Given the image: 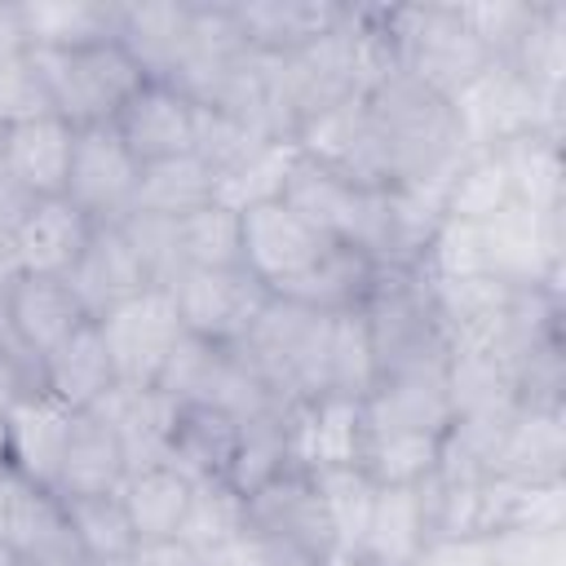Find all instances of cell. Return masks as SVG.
<instances>
[{
  "label": "cell",
  "instance_id": "cell-1",
  "mask_svg": "<svg viewBox=\"0 0 566 566\" xmlns=\"http://www.w3.org/2000/svg\"><path fill=\"white\" fill-rule=\"evenodd\" d=\"M367 111L394 186H442L464 159V137L451 97L394 71L367 93Z\"/></svg>",
  "mask_w": 566,
  "mask_h": 566
},
{
  "label": "cell",
  "instance_id": "cell-25",
  "mask_svg": "<svg viewBox=\"0 0 566 566\" xmlns=\"http://www.w3.org/2000/svg\"><path fill=\"white\" fill-rule=\"evenodd\" d=\"M429 544H433V531H429L424 482L420 486H376L358 557L367 566H416Z\"/></svg>",
  "mask_w": 566,
  "mask_h": 566
},
{
  "label": "cell",
  "instance_id": "cell-15",
  "mask_svg": "<svg viewBox=\"0 0 566 566\" xmlns=\"http://www.w3.org/2000/svg\"><path fill=\"white\" fill-rule=\"evenodd\" d=\"M243 44L261 57H287L349 22V4L336 0H226Z\"/></svg>",
  "mask_w": 566,
  "mask_h": 566
},
{
  "label": "cell",
  "instance_id": "cell-8",
  "mask_svg": "<svg viewBox=\"0 0 566 566\" xmlns=\"http://www.w3.org/2000/svg\"><path fill=\"white\" fill-rule=\"evenodd\" d=\"M292 146L305 164H314V168H323L349 186H363V190H389L394 186L376 124H371V111H367V97H345V102L318 111L314 119H305L292 133Z\"/></svg>",
  "mask_w": 566,
  "mask_h": 566
},
{
  "label": "cell",
  "instance_id": "cell-23",
  "mask_svg": "<svg viewBox=\"0 0 566 566\" xmlns=\"http://www.w3.org/2000/svg\"><path fill=\"white\" fill-rule=\"evenodd\" d=\"M0 310L13 323V332L35 354L57 349L75 327L88 323V310L80 305L71 283L66 279H49V274H18V279H9L4 292H0Z\"/></svg>",
  "mask_w": 566,
  "mask_h": 566
},
{
  "label": "cell",
  "instance_id": "cell-10",
  "mask_svg": "<svg viewBox=\"0 0 566 566\" xmlns=\"http://www.w3.org/2000/svg\"><path fill=\"white\" fill-rule=\"evenodd\" d=\"M455 119H460V137H464V155L469 150H495L509 137L526 133V128H548L562 133V106L539 102L504 62H491L473 84H464L455 97Z\"/></svg>",
  "mask_w": 566,
  "mask_h": 566
},
{
  "label": "cell",
  "instance_id": "cell-47",
  "mask_svg": "<svg viewBox=\"0 0 566 566\" xmlns=\"http://www.w3.org/2000/svg\"><path fill=\"white\" fill-rule=\"evenodd\" d=\"M199 566H292L270 539H261L256 531H239L212 548H199Z\"/></svg>",
  "mask_w": 566,
  "mask_h": 566
},
{
  "label": "cell",
  "instance_id": "cell-39",
  "mask_svg": "<svg viewBox=\"0 0 566 566\" xmlns=\"http://www.w3.org/2000/svg\"><path fill=\"white\" fill-rule=\"evenodd\" d=\"M181 270H230L239 265V212L226 203H203L199 212L172 221Z\"/></svg>",
  "mask_w": 566,
  "mask_h": 566
},
{
  "label": "cell",
  "instance_id": "cell-38",
  "mask_svg": "<svg viewBox=\"0 0 566 566\" xmlns=\"http://www.w3.org/2000/svg\"><path fill=\"white\" fill-rule=\"evenodd\" d=\"M62 504H66V522L75 531V544H80L84 562L119 566L133 553L137 531L124 513L119 491H111V495H66Z\"/></svg>",
  "mask_w": 566,
  "mask_h": 566
},
{
  "label": "cell",
  "instance_id": "cell-21",
  "mask_svg": "<svg viewBox=\"0 0 566 566\" xmlns=\"http://www.w3.org/2000/svg\"><path fill=\"white\" fill-rule=\"evenodd\" d=\"M363 424L367 429H398V433L447 438V429H451L447 367L380 376L376 389L363 398Z\"/></svg>",
  "mask_w": 566,
  "mask_h": 566
},
{
  "label": "cell",
  "instance_id": "cell-27",
  "mask_svg": "<svg viewBox=\"0 0 566 566\" xmlns=\"http://www.w3.org/2000/svg\"><path fill=\"white\" fill-rule=\"evenodd\" d=\"M190 18L195 0H164V4H119V44L133 53V62L146 71V80L177 75L186 44H190Z\"/></svg>",
  "mask_w": 566,
  "mask_h": 566
},
{
  "label": "cell",
  "instance_id": "cell-41",
  "mask_svg": "<svg viewBox=\"0 0 566 566\" xmlns=\"http://www.w3.org/2000/svg\"><path fill=\"white\" fill-rule=\"evenodd\" d=\"M243 526H248V495H239L226 478H199L190 486V504H186L177 535L199 553V548H212L239 535Z\"/></svg>",
  "mask_w": 566,
  "mask_h": 566
},
{
  "label": "cell",
  "instance_id": "cell-2",
  "mask_svg": "<svg viewBox=\"0 0 566 566\" xmlns=\"http://www.w3.org/2000/svg\"><path fill=\"white\" fill-rule=\"evenodd\" d=\"M327 332L332 314L270 296L234 354L283 407H296L327 394Z\"/></svg>",
  "mask_w": 566,
  "mask_h": 566
},
{
  "label": "cell",
  "instance_id": "cell-13",
  "mask_svg": "<svg viewBox=\"0 0 566 566\" xmlns=\"http://www.w3.org/2000/svg\"><path fill=\"white\" fill-rule=\"evenodd\" d=\"M93 323L106 340L119 385H155L164 358L181 340V318L168 287H142L137 296L111 305Z\"/></svg>",
  "mask_w": 566,
  "mask_h": 566
},
{
  "label": "cell",
  "instance_id": "cell-26",
  "mask_svg": "<svg viewBox=\"0 0 566 566\" xmlns=\"http://www.w3.org/2000/svg\"><path fill=\"white\" fill-rule=\"evenodd\" d=\"M177 407L181 402H172L155 385H115L93 411L115 429V438L128 455V469H142V464L168 460V438H172Z\"/></svg>",
  "mask_w": 566,
  "mask_h": 566
},
{
  "label": "cell",
  "instance_id": "cell-14",
  "mask_svg": "<svg viewBox=\"0 0 566 566\" xmlns=\"http://www.w3.org/2000/svg\"><path fill=\"white\" fill-rule=\"evenodd\" d=\"M137 177H142V164L133 159V150L119 142L111 124L75 128L62 199H71L93 226H119L133 212Z\"/></svg>",
  "mask_w": 566,
  "mask_h": 566
},
{
  "label": "cell",
  "instance_id": "cell-43",
  "mask_svg": "<svg viewBox=\"0 0 566 566\" xmlns=\"http://www.w3.org/2000/svg\"><path fill=\"white\" fill-rule=\"evenodd\" d=\"M274 137H265L256 124L234 119L226 111L212 106H195V155L212 168V177H230L234 168H243L252 155H261Z\"/></svg>",
  "mask_w": 566,
  "mask_h": 566
},
{
  "label": "cell",
  "instance_id": "cell-35",
  "mask_svg": "<svg viewBox=\"0 0 566 566\" xmlns=\"http://www.w3.org/2000/svg\"><path fill=\"white\" fill-rule=\"evenodd\" d=\"M217 199V177L199 155H177V159H159V164H142L137 177V195H133V212L146 217H164V221H181L190 212H199L203 203Z\"/></svg>",
  "mask_w": 566,
  "mask_h": 566
},
{
  "label": "cell",
  "instance_id": "cell-28",
  "mask_svg": "<svg viewBox=\"0 0 566 566\" xmlns=\"http://www.w3.org/2000/svg\"><path fill=\"white\" fill-rule=\"evenodd\" d=\"M115 385L119 376L93 318L75 327L57 349L44 354V394H53L71 411H93Z\"/></svg>",
  "mask_w": 566,
  "mask_h": 566
},
{
  "label": "cell",
  "instance_id": "cell-36",
  "mask_svg": "<svg viewBox=\"0 0 566 566\" xmlns=\"http://www.w3.org/2000/svg\"><path fill=\"white\" fill-rule=\"evenodd\" d=\"M504 208H513V186H509L500 155L495 150H469L455 164V172L442 181V217L486 226Z\"/></svg>",
  "mask_w": 566,
  "mask_h": 566
},
{
  "label": "cell",
  "instance_id": "cell-3",
  "mask_svg": "<svg viewBox=\"0 0 566 566\" xmlns=\"http://www.w3.org/2000/svg\"><path fill=\"white\" fill-rule=\"evenodd\" d=\"M371 354H376V380L398 376V371H424V367H447V336L442 318L429 292V279L420 270H398L380 265L367 301L358 305Z\"/></svg>",
  "mask_w": 566,
  "mask_h": 566
},
{
  "label": "cell",
  "instance_id": "cell-40",
  "mask_svg": "<svg viewBox=\"0 0 566 566\" xmlns=\"http://www.w3.org/2000/svg\"><path fill=\"white\" fill-rule=\"evenodd\" d=\"M371 389H376V354L367 323L358 310H340L332 314V332H327V394L363 402Z\"/></svg>",
  "mask_w": 566,
  "mask_h": 566
},
{
  "label": "cell",
  "instance_id": "cell-11",
  "mask_svg": "<svg viewBox=\"0 0 566 566\" xmlns=\"http://www.w3.org/2000/svg\"><path fill=\"white\" fill-rule=\"evenodd\" d=\"M0 544L31 566H84L57 491L22 478L0 460Z\"/></svg>",
  "mask_w": 566,
  "mask_h": 566
},
{
  "label": "cell",
  "instance_id": "cell-7",
  "mask_svg": "<svg viewBox=\"0 0 566 566\" xmlns=\"http://www.w3.org/2000/svg\"><path fill=\"white\" fill-rule=\"evenodd\" d=\"M332 239L305 226L283 199H261L239 212V265L270 292H292L323 256Z\"/></svg>",
  "mask_w": 566,
  "mask_h": 566
},
{
  "label": "cell",
  "instance_id": "cell-32",
  "mask_svg": "<svg viewBox=\"0 0 566 566\" xmlns=\"http://www.w3.org/2000/svg\"><path fill=\"white\" fill-rule=\"evenodd\" d=\"M239 447V420L203 407V402H181L168 438V464L181 469L190 482L199 478H226L230 460Z\"/></svg>",
  "mask_w": 566,
  "mask_h": 566
},
{
  "label": "cell",
  "instance_id": "cell-17",
  "mask_svg": "<svg viewBox=\"0 0 566 566\" xmlns=\"http://www.w3.org/2000/svg\"><path fill=\"white\" fill-rule=\"evenodd\" d=\"M137 164L195 155V102L168 80H146L111 124Z\"/></svg>",
  "mask_w": 566,
  "mask_h": 566
},
{
  "label": "cell",
  "instance_id": "cell-6",
  "mask_svg": "<svg viewBox=\"0 0 566 566\" xmlns=\"http://www.w3.org/2000/svg\"><path fill=\"white\" fill-rule=\"evenodd\" d=\"M279 199L314 226L323 239L367 252L376 265H389L394 252V217H389V190H363L349 186L296 155V164L283 177Z\"/></svg>",
  "mask_w": 566,
  "mask_h": 566
},
{
  "label": "cell",
  "instance_id": "cell-20",
  "mask_svg": "<svg viewBox=\"0 0 566 566\" xmlns=\"http://www.w3.org/2000/svg\"><path fill=\"white\" fill-rule=\"evenodd\" d=\"M495 478L509 482H562L566 478V411L562 407H522L509 416L500 447L491 455Z\"/></svg>",
  "mask_w": 566,
  "mask_h": 566
},
{
  "label": "cell",
  "instance_id": "cell-33",
  "mask_svg": "<svg viewBox=\"0 0 566 566\" xmlns=\"http://www.w3.org/2000/svg\"><path fill=\"white\" fill-rule=\"evenodd\" d=\"M495 155L509 172L513 203L531 212H562V133L526 128L495 146Z\"/></svg>",
  "mask_w": 566,
  "mask_h": 566
},
{
  "label": "cell",
  "instance_id": "cell-31",
  "mask_svg": "<svg viewBox=\"0 0 566 566\" xmlns=\"http://www.w3.org/2000/svg\"><path fill=\"white\" fill-rule=\"evenodd\" d=\"M504 66L548 106H562L566 88V4L562 0H535V13L526 31L517 35Z\"/></svg>",
  "mask_w": 566,
  "mask_h": 566
},
{
  "label": "cell",
  "instance_id": "cell-9",
  "mask_svg": "<svg viewBox=\"0 0 566 566\" xmlns=\"http://www.w3.org/2000/svg\"><path fill=\"white\" fill-rule=\"evenodd\" d=\"M248 531L270 539L292 566H323L332 557V526L314 473L283 469L248 495Z\"/></svg>",
  "mask_w": 566,
  "mask_h": 566
},
{
  "label": "cell",
  "instance_id": "cell-46",
  "mask_svg": "<svg viewBox=\"0 0 566 566\" xmlns=\"http://www.w3.org/2000/svg\"><path fill=\"white\" fill-rule=\"evenodd\" d=\"M44 394V354H35L0 310V402Z\"/></svg>",
  "mask_w": 566,
  "mask_h": 566
},
{
  "label": "cell",
  "instance_id": "cell-22",
  "mask_svg": "<svg viewBox=\"0 0 566 566\" xmlns=\"http://www.w3.org/2000/svg\"><path fill=\"white\" fill-rule=\"evenodd\" d=\"M71 420H75V411L62 407L53 394L4 402V460L22 478L53 491L57 464H62V451L71 438Z\"/></svg>",
  "mask_w": 566,
  "mask_h": 566
},
{
  "label": "cell",
  "instance_id": "cell-37",
  "mask_svg": "<svg viewBox=\"0 0 566 566\" xmlns=\"http://www.w3.org/2000/svg\"><path fill=\"white\" fill-rule=\"evenodd\" d=\"M287 411H292V407H279V411L239 420V447H234V460H230V473H226V482H230L239 495H252L256 486H265V482L279 478L283 469H292Z\"/></svg>",
  "mask_w": 566,
  "mask_h": 566
},
{
  "label": "cell",
  "instance_id": "cell-44",
  "mask_svg": "<svg viewBox=\"0 0 566 566\" xmlns=\"http://www.w3.org/2000/svg\"><path fill=\"white\" fill-rule=\"evenodd\" d=\"M53 115V97L44 88V75L35 71L31 53H4L0 57V128L9 124H27V119H44Z\"/></svg>",
  "mask_w": 566,
  "mask_h": 566
},
{
  "label": "cell",
  "instance_id": "cell-29",
  "mask_svg": "<svg viewBox=\"0 0 566 566\" xmlns=\"http://www.w3.org/2000/svg\"><path fill=\"white\" fill-rule=\"evenodd\" d=\"M124 478H128V455H124L115 429L97 411H75L53 491L62 500L66 495H111L124 486Z\"/></svg>",
  "mask_w": 566,
  "mask_h": 566
},
{
  "label": "cell",
  "instance_id": "cell-24",
  "mask_svg": "<svg viewBox=\"0 0 566 566\" xmlns=\"http://www.w3.org/2000/svg\"><path fill=\"white\" fill-rule=\"evenodd\" d=\"M66 283L80 296V305L88 310V318H97L111 305L137 296L142 287H155L137 248L128 243L124 226H93V239H88L84 256L75 261V270L66 274Z\"/></svg>",
  "mask_w": 566,
  "mask_h": 566
},
{
  "label": "cell",
  "instance_id": "cell-45",
  "mask_svg": "<svg viewBox=\"0 0 566 566\" xmlns=\"http://www.w3.org/2000/svg\"><path fill=\"white\" fill-rule=\"evenodd\" d=\"M455 9L464 18V27L473 31V40L491 53V62H504L535 13V0H473V4H455Z\"/></svg>",
  "mask_w": 566,
  "mask_h": 566
},
{
  "label": "cell",
  "instance_id": "cell-48",
  "mask_svg": "<svg viewBox=\"0 0 566 566\" xmlns=\"http://www.w3.org/2000/svg\"><path fill=\"white\" fill-rule=\"evenodd\" d=\"M124 566H199V553H195L181 535L137 539V544H133V553L124 557Z\"/></svg>",
  "mask_w": 566,
  "mask_h": 566
},
{
  "label": "cell",
  "instance_id": "cell-12",
  "mask_svg": "<svg viewBox=\"0 0 566 566\" xmlns=\"http://www.w3.org/2000/svg\"><path fill=\"white\" fill-rule=\"evenodd\" d=\"M168 292H172L181 332H190L199 340H212V345H226V349H234L248 336V327L256 323V314L270 301V292L243 265L181 270L168 283Z\"/></svg>",
  "mask_w": 566,
  "mask_h": 566
},
{
  "label": "cell",
  "instance_id": "cell-18",
  "mask_svg": "<svg viewBox=\"0 0 566 566\" xmlns=\"http://www.w3.org/2000/svg\"><path fill=\"white\" fill-rule=\"evenodd\" d=\"M287 447L292 469H358L363 455V402L358 398H310L287 411Z\"/></svg>",
  "mask_w": 566,
  "mask_h": 566
},
{
  "label": "cell",
  "instance_id": "cell-4",
  "mask_svg": "<svg viewBox=\"0 0 566 566\" xmlns=\"http://www.w3.org/2000/svg\"><path fill=\"white\" fill-rule=\"evenodd\" d=\"M380 22L394 66L442 97H455L491 66V53L473 40L455 4H380Z\"/></svg>",
  "mask_w": 566,
  "mask_h": 566
},
{
  "label": "cell",
  "instance_id": "cell-50",
  "mask_svg": "<svg viewBox=\"0 0 566 566\" xmlns=\"http://www.w3.org/2000/svg\"><path fill=\"white\" fill-rule=\"evenodd\" d=\"M0 460H4V402H0Z\"/></svg>",
  "mask_w": 566,
  "mask_h": 566
},
{
  "label": "cell",
  "instance_id": "cell-5",
  "mask_svg": "<svg viewBox=\"0 0 566 566\" xmlns=\"http://www.w3.org/2000/svg\"><path fill=\"white\" fill-rule=\"evenodd\" d=\"M27 53L44 75L53 115L66 119L71 128L115 124L128 97L146 84V71L133 62V53L119 40H102L84 49H27Z\"/></svg>",
  "mask_w": 566,
  "mask_h": 566
},
{
  "label": "cell",
  "instance_id": "cell-19",
  "mask_svg": "<svg viewBox=\"0 0 566 566\" xmlns=\"http://www.w3.org/2000/svg\"><path fill=\"white\" fill-rule=\"evenodd\" d=\"M75 128L57 115L0 128V172L22 199H57L66 190Z\"/></svg>",
  "mask_w": 566,
  "mask_h": 566
},
{
  "label": "cell",
  "instance_id": "cell-34",
  "mask_svg": "<svg viewBox=\"0 0 566 566\" xmlns=\"http://www.w3.org/2000/svg\"><path fill=\"white\" fill-rule=\"evenodd\" d=\"M190 486L195 482L181 469H172L168 460L128 469V478L119 486V500H124V513H128L137 539L177 535L181 517H186V504H190Z\"/></svg>",
  "mask_w": 566,
  "mask_h": 566
},
{
  "label": "cell",
  "instance_id": "cell-49",
  "mask_svg": "<svg viewBox=\"0 0 566 566\" xmlns=\"http://www.w3.org/2000/svg\"><path fill=\"white\" fill-rule=\"evenodd\" d=\"M9 279H18V261H13V243H9V230L0 226V292H4V283Z\"/></svg>",
  "mask_w": 566,
  "mask_h": 566
},
{
  "label": "cell",
  "instance_id": "cell-16",
  "mask_svg": "<svg viewBox=\"0 0 566 566\" xmlns=\"http://www.w3.org/2000/svg\"><path fill=\"white\" fill-rule=\"evenodd\" d=\"M88 239H93V221L62 195L57 199H31L18 212V221L9 226L18 274L66 279L75 270V261L84 256Z\"/></svg>",
  "mask_w": 566,
  "mask_h": 566
},
{
  "label": "cell",
  "instance_id": "cell-42",
  "mask_svg": "<svg viewBox=\"0 0 566 566\" xmlns=\"http://www.w3.org/2000/svg\"><path fill=\"white\" fill-rule=\"evenodd\" d=\"M314 486L323 495V513L332 526V553H358L376 486L363 469H323L314 473Z\"/></svg>",
  "mask_w": 566,
  "mask_h": 566
},
{
  "label": "cell",
  "instance_id": "cell-30",
  "mask_svg": "<svg viewBox=\"0 0 566 566\" xmlns=\"http://www.w3.org/2000/svg\"><path fill=\"white\" fill-rule=\"evenodd\" d=\"M27 49H84L119 35V4L111 0H27L18 4Z\"/></svg>",
  "mask_w": 566,
  "mask_h": 566
}]
</instances>
